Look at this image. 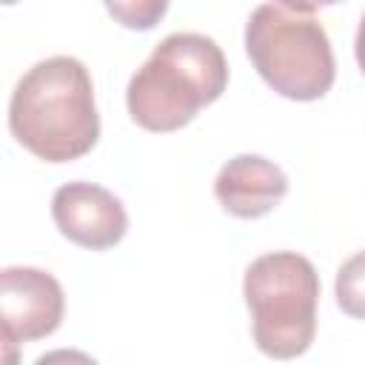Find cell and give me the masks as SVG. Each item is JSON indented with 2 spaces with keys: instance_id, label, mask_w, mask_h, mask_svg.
<instances>
[{
  "instance_id": "6da1fadb",
  "label": "cell",
  "mask_w": 365,
  "mask_h": 365,
  "mask_svg": "<svg viewBox=\"0 0 365 365\" xmlns=\"http://www.w3.org/2000/svg\"><path fill=\"white\" fill-rule=\"evenodd\" d=\"M14 140L46 163H68L94 148L100 114L88 68L68 54L34 63L9 100Z\"/></svg>"
},
{
  "instance_id": "7a4b0ae2",
  "label": "cell",
  "mask_w": 365,
  "mask_h": 365,
  "mask_svg": "<svg viewBox=\"0 0 365 365\" xmlns=\"http://www.w3.org/2000/svg\"><path fill=\"white\" fill-rule=\"evenodd\" d=\"M228 83L222 48L197 31H174L157 43L151 57L134 71L125 103L137 125L148 131H177L214 103Z\"/></svg>"
},
{
  "instance_id": "3957f363",
  "label": "cell",
  "mask_w": 365,
  "mask_h": 365,
  "mask_svg": "<svg viewBox=\"0 0 365 365\" xmlns=\"http://www.w3.org/2000/svg\"><path fill=\"white\" fill-rule=\"evenodd\" d=\"M242 297L254 319V342L274 359L308 351L317 334L319 274L297 251H271L245 268Z\"/></svg>"
},
{
  "instance_id": "277c9868",
  "label": "cell",
  "mask_w": 365,
  "mask_h": 365,
  "mask_svg": "<svg viewBox=\"0 0 365 365\" xmlns=\"http://www.w3.org/2000/svg\"><path fill=\"white\" fill-rule=\"evenodd\" d=\"M245 51L259 77L288 100H319L336 77L325 29L279 3H262L245 23Z\"/></svg>"
},
{
  "instance_id": "5b68a950",
  "label": "cell",
  "mask_w": 365,
  "mask_h": 365,
  "mask_svg": "<svg viewBox=\"0 0 365 365\" xmlns=\"http://www.w3.org/2000/svg\"><path fill=\"white\" fill-rule=\"evenodd\" d=\"M63 288L60 282L40 268L11 265L0 274V319L3 342L11 359V345L43 339L57 331L63 319Z\"/></svg>"
},
{
  "instance_id": "8992f818",
  "label": "cell",
  "mask_w": 365,
  "mask_h": 365,
  "mask_svg": "<svg viewBox=\"0 0 365 365\" xmlns=\"http://www.w3.org/2000/svg\"><path fill=\"white\" fill-rule=\"evenodd\" d=\"M51 217L63 237L91 251L117 245L128 228V214L123 202L108 188L83 180L66 182L54 191Z\"/></svg>"
},
{
  "instance_id": "52a82bcc",
  "label": "cell",
  "mask_w": 365,
  "mask_h": 365,
  "mask_svg": "<svg viewBox=\"0 0 365 365\" xmlns=\"http://www.w3.org/2000/svg\"><path fill=\"white\" fill-rule=\"evenodd\" d=\"M214 194L228 214L254 220L282 202L288 194V177L277 163L259 154H237L220 168Z\"/></svg>"
},
{
  "instance_id": "ba28073f",
  "label": "cell",
  "mask_w": 365,
  "mask_h": 365,
  "mask_svg": "<svg viewBox=\"0 0 365 365\" xmlns=\"http://www.w3.org/2000/svg\"><path fill=\"white\" fill-rule=\"evenodd\" d=\"M336 305L354 317L365 319V251L348 257L336 271Z\"/></svg>"
},
{
  "instance_id": "9c48e42d",
  "label": "cell",
  "mask_w": 365,
  "mask_h": 365,
  "mask_svg": "<svg viewBox=\"0 0 365 365\" xmlns=\"http://www.w3.org/2000/svg\"><path fill=\"white\" fill-rule=\"evenodd\" d=\"M106 9L120 26L148 31L163 20L168 0H106Z\"/></svg>"
},
{
  "instance_id": "30bf717a",
  "label": "cell",
  "mask_w": 365,
  "mask_h": 365,
  "mask_svg": "<svg viewBox=\"0 0 365 365\" xmlns=\"http://www.w3.org/2000/svg\"><path fill=\"white\" fill-rule=\"evenodd\" d=\"M334 3H339V0H279V6L299 11V14H311V11H317L322 6H334Z\"/></svg>"
},
{
  "instance_id": "8fae6325",
  "label": "cell",
  "mask_w": 365,
  "mask_h": 365,
  "mask_svg": "<svg viewBox=\"0 0 365 365\" xmlns=\"http://www.w3.org/2000/svg\"><path fill=\"white\" fill-rule=\"evenodd\" d=\"M354 51H356V63H359V68L365 71V14H362V20H359V29H356Z\"/></svg>"
},
{
  "instance_id": "7c38bea8",
  "label": "cell",
  "mask_w": 365,
  "mask_h": 365,
  "mask_svg": "<svg viewBox=\"0 0 365 365\" xmlns=\"http://www.w3.org/2000/svg\"><path fill=\"white\" fill-rule=\"evenodd\" d=\"M3 3H6V6H11V3H17V0H3Z\"/></svg>"
}]
</instances>
